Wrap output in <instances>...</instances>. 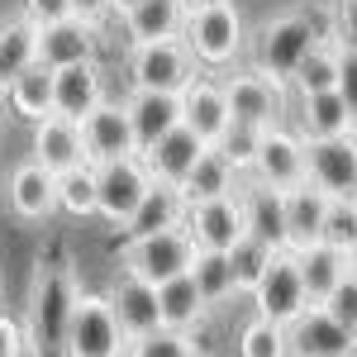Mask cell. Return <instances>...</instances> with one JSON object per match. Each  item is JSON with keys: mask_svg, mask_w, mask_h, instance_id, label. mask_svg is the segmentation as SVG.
I'll use <instances>...</instances> for the list:
<instances>
[{"mask_svg": "<svg viewBox=\"0 0 357 357\" xmlns=\"http://www.w3.org/2000/svg\"><path fill=\"white\" fill-rule=\"evenodd\" d=\"M5 105L20 114V119H29V124H38V119L57 114V72L48 67V62H33L24 77L10 86Z\"/></svg>", "mask_w": 357, "mask_h": 357, "instance_id": "obj_27", "label": "cell"}, {"mask_svg": "<svg viewBox=\"0 0 357 357\" xmlns=\"http://www.w3.org/2000/svg\"><path fill=\"white\" fill-rule=\"evenodd\" d=\"M158 296H162V324L167 329H181L191 333L205 324V314H210V301L200 296V286H195V276H176V281H167L158 286Z\"/></svg>", "mask_w": 357, "mask_h": 357, "instance_id": "obj_32", "label": "cell"}, {"mask_svg": "<svg viewBox=\"0 0 357 357\" xmlns=\"http://www.w3.org/2000/svg\"><path fill=\"white\" fill-rule=\"evenodd\" d=\"M181 114H186V129H195L210 148H220L224 138H229V129H234L229 91H224V82L205 77V72L181 91Z\"/></svg>", "mask_w": 357, "mask_h": 357, "instance_id": "obj_15", "label": "cell"}, {"mask_svg": "<svg viewBox=\"0 0 357 357\" xmlns=\"http://www.w3.org/2000/svg\"><path fill=\"white\" fill-rule=\"evenodd\" d=\"M82 134H86V158H91V167L119 162V158H138V134H134V119L124 110V100H105L96 114H86Z\"/></svg>", "mask_w": 357, "mask_h": 357, "instance_id": "obj_13", "label": "cell"}, {"mask_svg": "<svg viewBox=\"0 0 357 357\" xmlns=\"http://www.w3.org/2000/svg\"><path fill=\"white\" fill-rule=\"evenodd\" d=\"M338 77H343V48L338 43H319L314 53L305 57L291 77V91L296 96H319V91H338Z\"/></svg>", "mask_w": 357, "mask_h": 357, "instance_id": "obj_34", "label": "cell"}, {"mask_svg": "<svg viewBox=\"0 0 357 357\" xmlns=\"http://www.w3.org/2000/svg\"><path fill=\"white\" fill-rule=\"evenodd\" d=\"M82 301V286L62 262H38L33 281H29V310H24V338L33 357H57L67 348V329Z\"/></svg>", "mask_w": 357, "mask_h": 357, "instance_id": "obj_2", "label": "cell"}, {"mask_svg": "<svg viewBox=\"0 0 357 357\" xmlns=\"http://www.w3.org/2000/svg\"><path fill=\"white\" fill-rule=\"evenodd\" d=\"M272 252H276V248H267L262 238H252V234L229 252V262H234V281H238V296H252V291H257L262 272L272 267Z\"/></svg>", "mask_w": 357, "mask_h": 357, "instance_id": "obj_37", "label": "cell"}, {"mask_svg": "<svg viewBox=\"0 0 357 357\" xmlns=\"http://www.w3.org/2000/svg\"><path fill=\"white\" fill-rule=\"evenodd\" d=\"M333 43L357 53V0H333Z\"/></svg>", "mask_w": 357, "mask_h": 357, "instance_id": "obj_42", "label": "cell"}, {"mask_svg": "<svg viewBox=\"0 0 357 357\" xmlns=\"http://www.w3.org/2000/svg\"><path fill=\"white\" fill-rule=\"evenodd\" d=\"M96 176H100V220L114 224V229H129L138 215V205L148 200L153 191V172L143 158H119V162H105L96 167Z\"/></svg>", "mask_w": 357, "mask_h": 357, "instance_id": "obj_9", "label": "cell"}, {"mask_svg": "<svg viewBox=\"0 0 357 357\" xmlns=\"http://www.w3.org/2000/svg\"><path fill=\"white\" fill-rule=\"evenodd\" d=\"M338 96L348 100V110H353V119H357V53H348V48H343V77H338Z\"/></svg>", "mask_w": 357, "mask_h": 357, "instance_id": "obj_45", "label": "cell"}, {"mask_svg": "<svg viewBox=\"0 0 357 357\" xmlns=\"http://www.w3.org/2000/svg\"><path fill=\"white\" fill-rule=\"evenodd\" d=\"M324 305H329V314L338 319V324H348V329L357 333V267L348 272V281H343V286H338Z\"/></svg>", "mask_w": 357, "mask_h": 357, "instance_id": "obj_41", "label": "cell"}, {"mask_svg": "<svg viewBox=\"0 0 357 357\" xmlns=\"http://www.w3.org/2000/svg\"><path fill=\"white\" fill-rule=\"evenodd\" d=\"M186 0H138L124 15V38L134 43H158V38H181L186 29Z\"/></svg>", "mask_w": 357, "mask_h": 357, "instance_id": "obj_25", "label": "cell"}, {"mask_svg": "<svg viewBox=\"0 0 357 357\" xmlns=\"http://www.w3.org/2000/svg\"><path fill=\"white\" fill-rule=\"evenodd\" d=\"M5 200H10L15 220H24V224H43V220H53L57 210H62V200H57V176L43 162H33V158L10 172Z\"/></svg>", "mask_w": 357, "mask_h": 357, "instance_id": "obj_17", "label": "cell"}, {"mask_svg": "<svg viewBox=\"0 0 357 357\" xmlns=\"http://www.w3.org/2000/svg\"><path fill=\"white\" fill-rule=\"evenodd\" d=\"M310 153V181L333 200H357V134L343 138H305Z\"/></svg>", "mask_w": 357, "mask_h": 357, "instance_id": "obj_12", "label": "cell"}, {"mask_svg": "<svg viewBox=\"0 0 357 357\" xmlns=\"http://www.w3.org/2000/svg\"><path fill=\"white\" fill-rule=\"evenodd\" d=\"M286 338H291V357H348L357 348V333L333 319L329 305H310L286 329Z\"/></svg>", "mask_w": 357, "mask_h": 357, "instance_id": "obj_16", "label": "cell"}, {"mask_svg": "<svg viewBox=\"0 0 357 357\" xmlns=\"http://www.w3.org/2000/svg\"><path fill=\"white\" fill-rule=\"evenodd\" d=\"M124 110L134 119V134H138V158L167 138L172 129H181L186 124V114H181V96H162V91H129L124 96Z\"/></svg>", "mask_w": 357, "mask_h": 357, "instance_id": "obj_21", "label": "cell"}, {"mask_svg": "<svg viewBox=\"0 0 357 357\" xmlns=\"http://www.w3.org/2000/svg\"><path fill=\"white\" fill-rule=\"evenodd\" d=\"M181 38H186V48L195 53V62H200L205 72H229V67L248 53V29H243V15H238L234 5L191 10Z\"/></svg>", "mask_w": 357, "mask_h": 357, "instance_id": "obj_3", "label": "cell"}, {"mask_svg": "<svg viewBox=\"0 0 357 357\" xmlns=\"http://www.w3.org/2000/svg\"><path fill=\"white\" fill-rule=\"evenodd\" d=\"M348 357H357V348H353V353H348Z\"/></svg>", "mask_w": 357, "mask_h": 357, "instance_id": "obj_50", "label": "cell"}, {"mask_svg": "<svg viewBox=\"0 0 357 357\" xmlns=\"http://www.w3.org/2000/svg\"><path fill=\"white\" fill-rule=\"evenodd\" d=\"M319 43H333V10H286V15H272L252 29L248 38V67L267 72L276 82L291 86L296 67L314 53Z\"/></svg>", "mask_w": 357, "mask_h": 357, "instance_id": "obj_1", "label": "cell"}, {"mask_svg": "<svg viewBox=\"0 0 357 357\" xmlns=\"http://www.w3.org/2000/svg\"><path fill=\"white\" fill-rule=\"evenodd\" d=\"M238 357H291V338L281 324L252 314L243 329H238Z\"/></svg>", "mask_w": 357, "mask_h": 357, "instance_id": "obj_36", "label": "cell"}, {"mask_svg": "<svg viewBox=\"0 0 357 357\" xmlns=\"http://www.w3.org/2000/svg\"><path fill=\"white\" fill-rule=\"evenodd\" d=\"M252 181H262V186H272V191H291V186H301L310 181V153H305V138L301 129H267L262 143H257V162L248 172Z\"/></svg>", "mask_w": 357, "mask_h": 357, "instance_id": "obj_10", "label": "cell"}, {"mask_svg": "<svg viewBox=\"0 0 357 357\" xmlns=\"http://www.w3.org/2000/svg\"><path fill=\"white\" fill-rule=\"evenodd\" d=\"M72 5H77V20H86V24H96V29H100L105 15H114L110 0H72Z\"/></svg>", "mask_w": 357, "mask_h": 357, "instance_id": "obj_46", "label": "cell"}, {"mask_svg": "<svg viewBox=\"0 0 357 357\" xmlns=\"http://www.w3.org/2000/svg\"><path fill=\"white\" fill-rule=\"evenodd\" d=\"M353 267H357V252H353Z\"/></svg>", "mask_w": 357, "mask_h": 357, "instance_id": "obj_49", "label": "cell"}, {"mask_svg": "<svg viewBox=\"0 0 357 357\" xmlns=\"http://www.w3.org/2000/svg\"><path fill=\"white\" fill-rule=\"evenodd\" d=\"M195 77H200V62L186 48V38H158V43H134L129 48V91L181 96Z\"/></svg>", "mask_w": 357, "mask_h": 357, "instance_id": "obj_5", "label": "cell"}, {"mask_svg": "<svg viewBox=\"0 0 357 357\" xmlns=\"http://www.w3.org/2000/svg\"><path fill=\"white\" fill-rule=\"evenodd\" d=\"M257 143H262V134H257V129H243V124H234V129H229V138H224L220 148L229 153V162L238 167V172H252V162H257Z\"/></svg>", "mask_w": 357, "mask_h": 357, "instance_id": "obj_40", "label": "cell"}, {"mask_svg": "<svg viewBox=\"0 0 357 357\" xmlns=\"http://www.w3.org/2000/svg\"><path fill=\"white\" fill-rule=\"evenodd\" d=\"M243 172L229 162V153L224 148H205V158L195 162V172L181 181V191L191 205H205V200H220V195H234L243 181H238Z\"/></svg>", "mask_w": 357, "mask_h": 357, "instance_id": "obj_31", "label": "cell"}, {"mask_svg": "<svg viewBox=\"0 0 357 357\" xmlns=\"http://www.w3.org/2000/svg\"><path fill=\"white\" fill-rule=\"evenodd\" d=\"M24 15L33 24H57V20H72L77 5L72 0H24Z\"/></svg>", "mask_w": 357, "mask_h": 357, "instance_id": "obj_43", "label": "cell"}, {"mask_svg": "<svg viewBox=\"0 0 357 357\" xmlns=\"http://www.w3.org/2000/svg\"><path fill=\"white\" fill-rule=\"evenodd\" d=\"M100 105H105V72H100V62H77V67L57 72V114L82 124L86 114H96Z\"/></svg>", "mask_w": 357, "mask_h": 357, "instance_id": "obj_23", "label": "cell"}, {"mask_svg": "<svg viewBox=\"0 0 357 357\" xmlns=\"http://www.w3.org/2000/svg\"><path fill=\"white\" fill-rule=\"evenodd\" d=\"M205 138L195 134V129H172L167 138H158L148 153H143V162H148V172H153V181H167V186H181L186 176L195 172V162L205 158Z\"/></svg>", "mask_w": 357, "mask_h": 357, "instance_id": "obj_22", "label": "cell"}, {"mask_svg": "<svg viewBox=\"0 0 357 357\" xmlns=\"http://www.w3.org/2000/svg\"><path fill=\"white\" fill-rule=\"evenodd\" d=\"M301 272H305V286H310V301L324 305L348 281V272H353V252H343V248L333 243H314L301 252Z\"/></svg>", "mask_w": 357, "mask_h": 357, "instance_id": "obj_29", "label": "cell"}, {"mask_svg": "<svg viewBox=\"0 0 357 357\" xmlns=\"http://www.w3.org/2000/svg\"><path fill=\"white\" fill-rule=\"evenodd\" d=\"M296 119H301V138H343L357 134V119L348 100L338 91H319V96H296Z\"/></svg>", "mask_w": 357, "mask_h": 357, "instance_id": "obj_24", "label": "cell"}, {"mask_svg": "<svg viewBox=\"0 0 357 357\" xmlns=\"http://www.w3.org/2000/svg\"><path fill=\"white\" fill-rule=\"evenodd\" d=\"M96 43L100 29L86 20H57V24H38V62H48L53 72L77 67V62H96Z\"/></svg>", "mask_w": 357, "mask_h": 357, "instance_id": "obj_20", "label": "cell"}, {"mask_svg": "<svg viewBox=\"0 0 357 357\" xmlns=\"http://www.w3.org/2000/svg\"><path fill=\"white\" fill-rule=\"evenodd\" d=\"M324 243L343 248V252H357V200H333V205H329Z\"/></svg>", "mask_w": 357, "mask_h": 357, "instance_id": "obj_39", "label": "cell"}, {"mask_svg": "<svg viewBox=\"0 0 357 357\" xmlns=\"http://www.w3.org/2000/svg\"><path fill=\"white\" fill-rule=\"evenodd\" d=\"M29 158L33 162H43L53 176H67V172H77L86 167V134L77 119H67V114H48V119H38L33 124V138H29Z\"/></svg>", "mask_w": 357, "mask_h": 357, "instance_id": "obj_14", "label": "cell"}, {"mask_svg": "<svg viewBox=\"0 0 357 357\" xmlns=\"http://www.w3.org/2000/svg\"><path fill=\"white\" fill-rule=\"evenodd\" d=\"M57 200H62V210L72 220H91L100 210V176H96V167L86 162L77 172H67V176H57Z\"/></svg>", "mask_w": 357, "mask_h": 357, "instance_id": "obj_35", "label": "cell"}, {"mask_svg": "<svg viewBox=\"0 0 357 357\" xmlns=\"http://www.w3.org/2000/svg\"><path fill=\"white\" fill-rule=\"evenodd\" d=\"M129 357H200L195 353V338L181 329H158L148 338H134L129 343Z\"/></svg>", "mask_w": 357, "mask_h": 357, "instance_id": "obj_38", "label": "cell"}, {"mask_svg": "<svg viewBox=\"0 0 357 357\" xmlns=\"http://www.w3.org/2000/svg\"><path fill=\"white\" fill-rule=\"evenodd\" d=\"M62 357H129V333H124V324H119L110 296L82 291Z\"/></svg>", "mask_w": 357, "mask_h": 357, "instance_id": "obj_7", "label": "cell"}, {"mask_svg": "<svg viewBox=\"0 0 357 357\" xmlns=\"http://www.w3.org/2000/svg\"><path fill=\"white\" fill-rule=\"evenodd\" d=\"M195 262V238L186 229H158V234H134L119 248V267L148 286H167L186 276Z\"/></svg>", "mask_w": 357, "mask_h": 357, "instance_id": "obj_4", "label": "cell"}, {"mask_svg": "<svg viewBox=\"0 0 357 357\" xmlns=\"http://www.w3.org/2000/svg\"><path fill=\"white\" fill-rule=\"evenodd\" d=\"M191 276H195V286H200V296L210 301V310L224 305V301H243V296H238V281H234V262H229V252L195 248Z\"/></svg>", "mask_w": 357, "mask_h": 357, "instance_id": "obj_33", "label": "cell"}, {"mask_svg": "<svg viewBox=\"0 0 357 357\" xmlns=\"http://www.w3.org/2000/svg\"><path fill=\"white\" fill-rule=\"evenodd\" d=\"M105 296H110L114 314H119V324H124V333H129V343H134V338H148V333H158V329H167L158 286H148V281H138V276L119 272V281H114Z\"/></svg>", "mask_w": 357, "mask_h": 357, "instance_id": "obj_18", "label": "cell"}, {"mask_svg": "<svg viewBox=\"0 0 357 357\" xmlns=\"http://www.w3.org/2000/svg\"><path fill=\"white\" fill-rule=\"evenodd\" d=\"M186 215H191L186 191H181V186H167V181H153L148 200L138 205L134 224H129L124 234L134 238V234H158V229H186Z\"/></svg>", "mask_w": 357, "mask_h": 357, "instance_id": "obj_30", "label": "cell"}, {"mask_svg": "<svg viewBox=\"0 0 357 357\" xmlns=\"http://www.w3.org/2000/svg\"><path fill=\"white\" fill-rule=\"evenodd\" d=\"M243 200H248V229L252 238H262L267 248H286V191H272L262 181H243Z\"/></svg>", "mask_w": 357, "mask_h": 357, "instance_id": "obj_28", "label": "cell"}, {"mask_svg": "<svg viewBox=\"0 0 357 357\" xmlns=\"http://www.w3.org/2000/svg\"><path fill=\"white\" fill-rule=\"evenodd\" d=\"M248 301H252V310H257L262 319H272V324H281V329H291L305 310L314 305V301H310V286H305V272H301V252H291V248L272 252V267L262 272L257 291H252Z\"/></svg>", "mask_w": 357, "mask_h": 357, "instance_id": "obj_6", "label": "cell"}, {"mask_svg": "<svg viewBox=\"0 0 357 357\" xmlns=\"http://www.w3.org/2000/svg\"><path fill=\"white\" fill-rule=\"evenodd\" d=\"M210 5H234V0H186V10H210Z\"/></svg>", "mask_w": 357, "mask_h": 357, "instance_id": "obj_48", "label": "cell"}, {"mask_svg": "<svg viewBox=\"0 0 357 357\" xmlns=\"http://www.w3.org/2000/svg\"><path fill=\"white\" fill-rule=\"evenodd\" d=\"M38 62V24L29 15L0 20V96H10V86Z\"/></svg>", "mask_w": 357, "mask_h": 357, "instance_id": "obj_26", "label": "cell"}, {"mask_svg": "<svg viewBox=\"0 0 357 357\" xmlns=\"http://www.w3.org/2000/svg\"><path fill=\"white\" fill-rule=\"evenodd\" d=\"M134 5H138V0H110V10H114V15H119V20H124V15H129Z\"/></svg>", "mask_w": 357, "mask_h": 357, "instance_id": "obj_47", "label": "cell"}, {"mask_svg": "<svg viewBox=\"0 0 357 357\" xmlns=\"http://www.w3.org/2000/svg\"><path fill=\"white\" fill-rule=\"evenodd\" d=\"M186 234L195 238V248H215V252H234L248 234V200L243 186L234 195H220V200H205V205H191L186 215Z\"/></svg>", "mask_w": 357, "mask_h": 357, "instance_id": "obj_11", "label": "cell"}, {"mask_svg": "<svg viewBox=\"0 0 357 357\" xmlns=\"http://www.w3.org/2000/svg\"><path fill=\"white\" fill-rule=\"evenodd\" d=\"M224 91H229V110H234V124L243 129H281L286 119V82H276L257 67H243L234 77H224Z\"/></svg>", "mask_w": 357, "mask_h": 357, "instance_id": "obj_8", "label": "cell"}, {"mask_svg": "<svg viewBox=\"0 0 357 357\" xmlns=\"http://www.w3.org/2000/svg\"><path fill=\"white\" fill-rule=\"evenodd\" d=\"M24 348H29L24 329H20L10 314H0V357H24Z\"/></svg>", "mask_w": 357, "mask_h": 357, "instance_id": "obj_44", "label": "cell"}, {"mask_svg": "<svg viewBox=\"0 0 357 357\" xmlns=\"http://www.w3.org/2000/svg\"><path fill=\"white\" fill-rule=\"evenodd\" d=\"M329 205H333V195L319 191L314 181H301V186L286 191V248L291 252H305V248L324 243Z\"/></svg>", "mask_w": 357, "mask_h": 357, "instance_id": "obj_19", "label": "cell"}]
</instances>
